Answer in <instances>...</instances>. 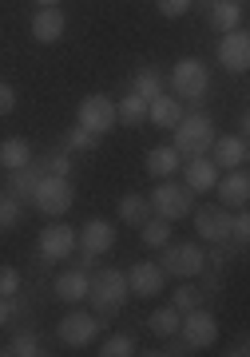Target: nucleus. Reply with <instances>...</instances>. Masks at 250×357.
<instances>
[{
    "label": "nucleus",
    "instance_id": "obj_31",
    "mask_svg": "<svg viewBox=\"0 0 250 357\" xmlns=\"http://www.w3.org/2000/svg\"><path fill=\"white\" fill-rule=\"evenodd\" d=\"M32 167H36L40 175H72V159L68 151H52V155H32Z\"/></svg>",
    "mask_w": 250,
    "mask_h": 357
},
{
    "label": "nucleus",
    "instance_id": "obj_17",
    "mask_svg": "<svg viewBox=\"0 0 250 357\" xmlns=\"http://www.w3.org/2000/svg\"><path fill=\"white\" fill-rule=\"evenodd\" d=\"M75 246H80V250H88V255H108V250H112L115 246V222H108V218H88V222H84V230H80V234H75Z\"/></svg>",
    "mask_w": 250,
    "mask_h": 357
},
{
    "label": "nucleus",
    "instance_id": "obj_2",
    "mask_svg": "<svg viewBox=\"0 0 250 357\" xmlns=\"http://www.w3.org/2000/svg\"><path fill=\"white\" fill-rule=\"evenodd\" d=\"M171 131H175L171 147H175L183 159H187V155H207L211 151V143H214V135H219V131H214V119L211 115H203V112H195V115L183 112V119H179Z\"/></svg>",
    "mask_w": 250,
    "mask_h": 357
},
{
    "label": "nucleus",
    "instance_id": "obj_39",
    "mask_svg": "<svg viewBox=\"0 0 250 357\" xmlns=\"http://www.w3.org/2000/svg\"><path fill=\"white\" fill-rule=\"evenodd\" d=\"M13 107H16V88L0 79V119H4V115H13Z\"/></svg>",
    "mask_w": 250,
    "mask_h": 357
},
{
    "label": "nucleus",
    "instance_id": "obj_21",
    "mask_svg": "<svg viewBox=\"0 0 250 357\" xmlns=\"http://www.w3.org/2000/svg\"><path fill=\"white\" fill-rule=\"evenodd\" d=\"M179 119H183V100H175V96H155L147 103V123H155V128L171 131Z\"/></svg>",
    "mask_w": 250,
    "mask_h": 357
},
{
    "label": "nucleus",
    "instance_id": "obj_28",
    "mask_svg": "<svg viewBox=\"0 0 250 357\" xmlns=\"http://www.w3.org/2000/svg\"><path fill=\"white\" fill-rule=\"evenodd\" d=\"M147 218H151V203L143 199V195H124V199H119V222L143 227Z\"/></svg>",
    "mask_w": 250,
    "mask_h": 357
},
{
    "label": "nucleus",
    "instance_id": "obj_42",
    "mask_svg": "<svg viewBox=\"0 0 250 357\" xmlns=\"http://www.w3.org/2000/svg\"><path fill=\"white\" fill-rule=\"evenodd\" d=\"M226 354H230V357H247V354H250V342H247V337H238V342L230 345Z\"/></svg>",
    "mask_w": 250,
    "mask_h": 357
},
{
    "label": "nucleus",
    "instance_id": "obj_43",
    "mask_svg": "<svg viewBox=\"0 0 250 357\" xmlns=\"http://www.w3.org/2000/svg\"><path fill=\"white\" fill-rule=\"evenodd\" d=\"M80 270H91L96 266V255H88V250H80V262H75Z\"/></svg>",
    "mask_w": 250,
    "mask_h": 357
},
{
    "label": "nucleus",
    "instance_id": "obj_1",
    "mask_svg": "<svg viewBox=\"0 0 250 357\" xmlns=\"http://www.w3.org/2000/svg\"><path fill=\"white\" fill-rule=\"evenodd\" d=\"M127 298H131V290H127V274L124 270L108 266V270H100V274H91L88 302H91V310H96V318L112 321L115 314L127 306Z\"/></svg>",
    "mask_w": 250,
    "mask_h": 357
},
{
    "label": "nucleus",
    "instance_id": "obj_13",
    "mask_svg": "<svg viewBox=\"0 0 250 357\" xmlns=\"http://www.w3.org/2000/svg\"><path fill=\"white\" fill-rule=\"evenodd\" d=\"M219 64H223V72H247L250 68V36L242 32V28H230V32H223V40H219Z\"/></svg>",
    "mask_w": 250,
    "mask_h": 357
},
{
    "label": "nucleus",
    "instance_id": "obj_4",
    "mask_svg": "<svg viewBox=\"0 0 250 357\" xmlns=\"http://www.w3.org/2000/svg\"><path fill=\"white\" fill-rule=\"evenodd\" d=\"M28 203L36 206L44 218H60L72 211L75 203V191H72V183H68V175H40L36 183V191H32V199Z\"/></svg>",
    "mask_w": 250,
    "mask_h": 357
},
{
    "label": "nucleus",
    "instance_id": "obj_7",
    "mask_svg": "<svg viewBox=\"0 0 250 357\" xmlns=\"http://www.w3.org/2000/svg\"><path fill=\"white\" fill-rule=\"evenodd\" d=\"M179 337L191 345V349H211L219 342V318H214L207 306H195L179 318Z\"/></svg>",
    "mask_w": 250,
    "mask_h": 357
},
{
    "label": "nucleus",
    "instance_id": "obj_46",
    "mask_svg": "<svg viewBox=\"0 0 250 357\" xmlns=\"http://www.w3.org/2000/svg\"><path fill=\"white\" fill-rule=\"evenodd\" d=\"M238 4H242V0H238Z\"/></svg>",
    "mask_w": 250,
    "mask_h": 357
},
{
    "label": "nucleus",
    "instance_id": "obj_32",
    "mask_svg": "<svg viewBox=\"0 0 250 357\" xmlns=\"http://www.w3.org/2000/svg\"><path fill=\"white\" fill-rule=\"evenodd\" d=\"M203 286H175V294H171V306L179 310V314H187V310H195V306H203Z\"/></svg>",
    "mask_w": 250,
    "mask_h": 357
},
{
    "label": "nucleus",
    "instance_id": "obj_16",
    "mask_svg": "<svg viewBox=\"0 0 250 357\" xmlns=\"http://www.w3.org/2000/svg\"><path fill=\"white\" fill-rule=\"evenodd\" d=\"M127 274V290L135 294V298H159L163 286H167V274H163L159 262H135Z\"/></svg>",
    "mask_w": 250,
    "mask_h": 357
},
{
    "label": "nucleus",
    "instance_id": "obj_5",
    "mask_svg": "<svg viewBox=\"0 0 250 357\" xmlns=\"http://www.w3.org/2000/svg\"><path fill=\"white\" fill-rule=\"evenodd\" d=\"M211 88V72L203 64L199 56H183L175 60L171 68V91H175V100H187V103H199Z\"/></svg>",
    "mask_w": 250,
    "mask_h": 357
},
{
    "label": "nucleus",
    "instance_id": "obj_22",
    "mask_svg": "<svg viewBox=\"0 0 250 357\" xmlns=\"http://www.w3.org/2000/svg\"><path fill=\"white\" fill-rule=\"evenodd\" d=\"M207 20H211L214 32L242 28V4H238V0H214L211 8H207Z\"/></svg>",
    "mask_w": 250,
    "mask_h": 357
},
{
    "label": "nucleus",
    "instance_id": "obj_29",
    "mask_svg": "<svg viewBox=\"0 0 250 357\" xmlns=\"http://www.w3.org/2000/svg\"><path fill=\"white\" fill-rule=\"evenodd\" d=\"M143 119H147V100H139V96H131V91H127L124 100L115 103V123L135 128V123H143Z\"/></svg>",
    "mask_w": 250,
    "mask_h": 357
},
{
    "label": "nucleus",
    "instance_id": "obj_35",
    "mask_svg": "<svg viewBox=\"0 0 250 357\" xmlns=\"http://www.w3.org/2000/svg\"><path fill=\"white\" fill-rule=\"evenodd\" d=\"M96 139H100L96 131H88V128H80V123H75V128H68V135H64V147H68V151H91Z\"/></svg>",
    "mask_w": 250,
    "mask_h": 357
},
{
    "label": "nucleus",
    "instance_id": "obj_15",
    "mask_svg": "<svg viewBox=\"0 0 250 357\" xmlns=\"http://www.w3.org/2000/svg\"><path fill=\"white\" fill-rule=\"evenodd\" d=\"M214 195H219V206H226V211H242V206H247V199H250V175H247V167H235V171L219 175Z\"/></svg>",
    "mask_w": 250,
    "mask_h": 357
},
{
    "label": "nucleus",
    "instance_id": "obj_33",
    "mask_svg": "<svg viewBox=\"0 0 250 357\" xmlns=\"http://www.w3.org/2000/svg\"><path fill=\"white\" fill-rule=\"evenodd\" d=\"M131 354H135V337L131 333H112L100 345V357H131Z\"/></svg>",
    "mask_w": 250,
    "mask_h": 357
},
{
    "label": "nucleus",
    "instance_id": "obj_9",
    "mask_svg": "<svg viewBox=\"0 0 250 357\" xmlns=\"http://www.w3.org/2000/svg\"><path fill=\"white\" fill-rule=\"evenodd\" d=\"M191 215H195V234H199L203 243H211V246L230 243V211H226V206H219V203L195 206Z\"/></svg>",
    "mask_w": 250,
    "mask_h": 357
},
{
    "label": "nucleus",
    "instance_id": "obj_11",
    "mask_svg": "<svg viewBox=\"0 0 250 357\" xmlns=\"http://www.w3.org/2000/svg\"><path fill=\"white\" fill-rule=\"evenodd\" d=\"M75 123L96 131V135H108L115 128V103L108 96H84L80 107H75Z\"/></svg>",
    "mask_w": 250,
    "mask_h": 357
},
{
    "label": "nucleus",
    "instance_id": "obj_40",
    "mask_svg": "<svg viewBox=\"0 0 250 357\" xmlns=\"http://www.w3.org/2000/svg\"><path fill=\"white\" fill-rule=\"evenodd\" d=\"M207 266H211V270H223L226 266V250H223V246H211V250H207Z\"/></svg>",
    "mask_w": 250,
    "mask_h": 357
},
{
    "label": "nucleus",
    "instance_id": "obj_38",
    "mask_svg": "<svg viewBox=\"0 0 250 357\" xmlns=\"http://www.w3.org/2000/svg\"><path fill=\"white\" fill-rule=\"evenodd\" d=\"M230 238H235L238 246H247V238H250V218L247 215H230Z\"/></svg>",
    "mask_w": 250,
    "mask_h": 357
},
{
    "label": "nucleus",
    "instance_id": "obj_25",
    "mask_svg": "<svg viewBox=\"0 0 250 357\" xmlns=\"http://www.w3.org/2000/svg\"><path fill=\"white\" fill-rule=\"evenodd\" d=\"M131 96H139V100H155V96H163V76H159V68H139L135 76H131Z\"/></svg>",
    "mask_w": 250,
    "mask_h": 357
},
{
    "label": "nucleus",
    "instance_id": "obj_36",
    "mask_svg": "<svg viewBox=\"0 0 250 357\" xmlns=\"http://www.w3.org/2000/svg\"><path fill=\"white\" fill-rule=\"evenodd\" d=\"M155 8H159L163 20H179V16H187L195 8V0H155Z\"/></svg>",
    "mask_w": 250,
    "mask_h": 357
},
{
    "label": "nucleus",
    "instance_id": "obj_6",
    "mask_svg": "<svg viewBox=\"0 0 250 357\" xmlns=\"http://www.w3.org/2000/svg\"><path fill=\"white\" fill-rule=\"evenodd\" d=\"M163 274L167 278H179V282H195L199 270L207 266V250L199 243H167L163 246Z\"/></svg>",
    "mask_w": 250,
    "mask_h": 357
},
{
    "label": "nucleus",
    "instance_id": "obj_34",
    "mask_svg": "<svg viewBox=\"0 0 250 357\" xmlns=\"http://www.w3.org/2000/svg\"><path fill=\"white\" fill-rule=\"evenodd\" d=\"M20 218H24V203L13 195H0V230L20 227Z\"/></svg>",
    "mask_w": 250,
    "mask_h": 357
},
{
    "label": "nucleus",
    "instance_id": "obj_23",
    "mask_svg": "<svg viewBox=\"0 0 250 357\" xmlns=\"http://www.w3.org/2000/svg\"><path fill=\"white\" fill-rule=\"evenodd\" d=\"M32 163V143L24 135H8L0 139V167L4 171H16V167H28Z\"/></svg>",
    "mask_w": 250,
    "mask_h": 357
},
{
    "label": "nucleus",
    "instance_id": "obj_26",
    "mask_svg": "<svg viewBox=\"0 0 250 357\" xmlns=\"http://www.w3.org/2000/svg\"><path fill=\"white\" fill-rule=\"evenodd\" d=\"M179 318H183V314H179L175 306H159V310H151L147 314V330L155 333V337H175Z\"/></svg>",
    "mask_w": 250,
    "mask_h": 357
},
{
    "label": "nucleus",
    "instance_id": "obj_3",
    "mask_svg": "<svg viewBox=\"0 0 250 357\" xmlns=\"http://www.w3.org/2000/svg\"><path fill=\"white\" fill-rule=\"evenodd\" d=\"M151 215L167 218V222H179V218H191L195 211V191H187L183 183H171V178H159L155 191L147 195Z\"/></svg>",
    "mask_w": 250,
    "mask_h": 357
},
{
    "label": "nucleus",
    "instance_id": "obj_30",
    "mask_svg": "<svg viewBox=\"0 0 250 357\" xmlns=\"http://www.w3.org/2000/svg\"><path fill=\"white\" fill-rule=\"evenodd\" d=\"M0 354H8V357H44L48 349L40 345V337H36L32 330H20V333L13 337V342H8L4 349H0Z\"/></svg>",
    "mask_w": 250,
    "mask_h": 357
},
{
    "label": "nucleus",
    "instance_id": "obj_12",
    "mask_svg": "<svg viewBox=\"0 0 250 357\" xmlns=\"http://www.w3.org/2000/svg\"><path fill=\"white\" fill-rule=\"evenodd\" d=\"M28 28H32V40H36V44H56V40L68 32V13H64L60 4H36Z\"/></svg>",
    "mask_w": 250,
    "mask_h": 357
},
{
    "label": "nucleus",
    "instance_id": "obj_19",
    "mask_svg": "<svg viewBox=\"0 0 250 357\" xmlns=\"http://www.w3.org/2000/svg\"><path fill=\"white\" fill-rule=\"evenodd\" d=\"M88 282H91L88 270L72 266V270H64V274H56L52 290H56V298H60V302H68V306H80V302H88Z\"/></svg>",
    "mask_w": 250,
    "mask_h": 357
},
{
    "label": "nucleus",
    "instance_id": "obj_45",
    "mask_svg": "<svg viewBox=\"0 0 250 357\" xmlns=\"http://www.w3.org/2000/svg\"><path fill=\"white\" fill-rule=\"evenodd\" d=\"M36 4H60V0H36Z\"/></svg>",
    "mask_w": 250,
    "mask_h": 357
},
{
    "label": "nucleus",
    "instance_id": "obj_14",
    "mask_svg": "<svg viewBox=\"0 0 250 357\" xmlns=\"http://www.w3.org/2000/svg\"><path fill=\"white\" fill-rule=\"evenodd\" d=\"M179 171H183V187L187 191H195V195H203V191H214V183H219V167H214V159L211 155H187L183 163H179Z\"/></svg>",
    "mask_w": 250,
    "mask_h": 357
},
{
    "label": "nucleus",
    "instance_id": "obj_20",
    "mask_svg": "<svg viewBox=\"0 0 250 357\" xmlns=\"http://www.w3.org/2000/svg\"><path fill=\"white\" fill-rule=\"evenodd\" d=\"M179 163H183V155L171 147V143H159V147H151L147 159H143V167H147L151 178H171L179 171Z\"/></svg>",
    "mask_w": 250,
    "mask_h": 357
},
{
    "label": "nucleus",
    "instance_id": "obj_37",
    "mask_svg": "<svg viewBox=\"0 0 250 357\" xmlns=\"http://www.w3.org/2000/svg\"><path fill=\"white\" fill-rule=\"evenodd\" d=\"M16 294H20V270L0 266V298H16Z\"/></svg>",
    "mask_w": 250,
    "mask_h": 357
},
{
    "label": "nucleus",
    "instance_id": "obj_44",
    "mask_svg": "<svg viewBox=\"0 0 250 357\" xmlns=\"http://www.w3.org/2000/svg\"><path fill=\"white\" fill-rule=\"evenodd\" d=\"M195 4H203V8H211V4H214V0H195Z\"/></svg>",
    "mask_w": 250,
    "mask_h": 357
},
{
    "label": "nucleus",
    "instance_id": "obj_18",
    "mask_svg": "<svg viewBox=\"0 0 250 357\" xmlns=\"http://www.w3.org/2000/svg\"><path fill=\"white\" fill-rule=\"evenodd\" d=\"M214 159V167L219 171H235V167H247L250 151H247V135H214L211 151H207Z\"/></svg>",
    "mask_w": 250,
    "mask_h": 357
},
{
    "label": "nucleus",
    "instance_id": "obj_24",
    "mask_svg": "<svg viewBox=\"0 0 250 357\" xmlns=\"http://www.w3.org/2000/svg\"><path fill=\"white\" fill-rule=\"evenodd\" d=\"M36 183H40V171H36L32 163L8 171V195H13V199H20V203H28V199H32Z\"/></svg>",
    "mask_w": 250,
    "mask_h": 357
},
{
    "label": "nucleus",
    "instance_id": "obj_41",
    "mask_svg": "<svg viewBox=\"0 0 250 357\" xmlns=\"http://www.w3.org/2000/svg\"><path fill=\"white\" fill-rule=\"evenodd\" d=\"M16 318V306H13V298H0V330L8 326V321Z\"/></svg>",
    "mask_w": 250,
    "mask_h": 357
},
{
    "label": "nucleus",
    "instance_id": "obj_27",
    "mask_svg": "<svg viewBox=\"0 0 250 357\" xmlns=\"http://www.w3.org/2000/svg\"><path fill=\"white\" fill-rule=\"evenodd\" d=\"M139 238H143V246L147 250H163V246L171 243V222L167 218H159V215H151L143 227H139Z\"/></svg>",
    "mask_w": 250,
    "mask_h": 357
},
{
    "label": "nucleus",
    "instance_id": "obj_8",
    "mask_svg": "<svg viewBox=\"0 0 250 357\" xmlns=\"http://www.w3.org/2000/svg\"><path fill=\"white\" fill-rule=\"evenodd\" d=\"M100 326H103V318H96V314H88V310H72L68 318H60L56 337H60L68 349H88V345L100 337Z\"/></svg>",
    "mask_w": 250,
    "mask_h": 357
},
{
    "label": "nucleus",
    "instance_id": "obj_10",
    "mask_svg": "<svg viewBox=\"0 0 250 357\" xmlns=\"http://www.w3.org/2000/svg\"><path fill=\"white\" fill-rule=\"evenodd\" d=\"M36 250L44 262H64L68 255H75V230L68 222H48L36 234Z\"/></svg>",
    "mask_w": 250,
    "mask_h": 357
}]
</instances>
